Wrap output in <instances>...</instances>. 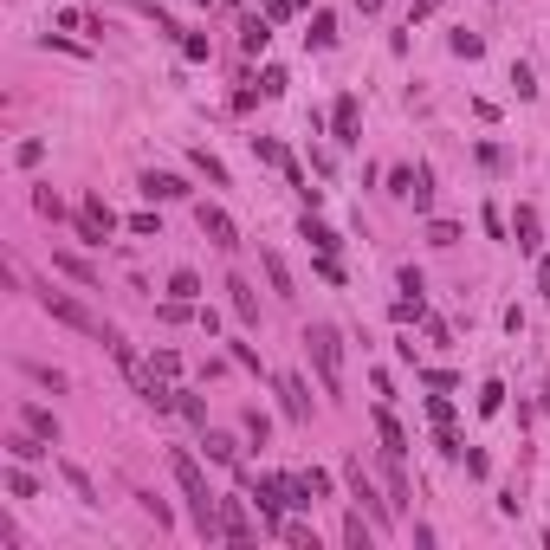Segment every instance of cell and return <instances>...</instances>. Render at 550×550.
<instances>
[{
  "instance_id": "obj_1",
  "label": "cell",
  "mask_w": 550,
  "mask_h": 550,
  "mask_svg": "<svg viewBox=\"0 0 550 550\" xmlns=\"http://www.w3.org/2000/svg\"><path fill=\"white\" fill-rule=\"evenodd\" d=\"M39 311H46V318H59L65 330H85V337H98V343H110V337H123L117 324H104L98 311H85V305H78L72 292H52V285H39Z\"/></svg>"
},
{
  "instance_id": "obj_2",
  "label": "cell",
  "mask_w": 550,
  "mask_h": 550,
  "mask_svg": "<svg viewBox=\"0 0 550 550\" xmlns=\"http://www.w3.org/2000/svg\"><path fill=\"white\" fill-rule=\"evenodd\" d=\"M305 350H311V369H318L324 395H343V337H337V324H305Z\"/></svg>"
},
{
  "instance_id": "obj_3",
  "label": "cell",
  "mask_w": 550,
  "mask_h": 550,
  "mask_svg": "<svg viewBox=\"0 0 550 550\" xmlns=\"http://www.w3.org/2000/svg\"><path fill=\"white\" fill-rule=\"evenodd\" d=\"M195 227L208 233L220 253H233V246H240V227H233V214H227V208H214V201H195Z\"/></svg>"
},
{
  "instance_id": "obj_4",
  "label": "cell",
  "mask_w": 550,
  "mask_h": 550,
  "mask_svg": "<svg viewBox=\"0 0 550 550\" xmlns=\"http://www.w3.org/2000/svg\"><path fill=\"white\" fill-rule=\"evenodd\" d=\"M330 136H337L343 149H356V143H363V104H356L350 91H343V98L330 104Z\"/></svg>"
},
{
  "instance_id": "obj_5",
  "label": "cell",
  "mask_w": 550,
  "mask_h": 550,
  "mask_svg": "<svg viewBox=\"0 0 550 550\" xmlns=\"http://www.w3.org/2000/svg\"><path fill=\"white\" fill-rule=\"evenodd\" d=\"M117 227V214L104 208V195H85V208H78V240H91V246H104V233Z\"/></svg>"
},
{
  "instance_id": "obj_6",
  "label": "cell",
  "mask_w": 550,
  "mask_h": 550,
  "mask_svg": "<svg viewBox=\"0 0 550 550\" xmlns=\"http://www.w3.org/2000/svg\"><path fill=\"white\" fill-rule=\"evenodd\" d=\"M343 479H350V492H356V499H363V512L376 518V525H389V512H395V505H389V499H376V486H369L363 460H350V466H343Z\"/></svg>"
},
{
  "instance_id": "obj_7",
  "label": "cell",
  "mask_w": 550,
  "mask_h": 550,
  "mask_svg": "<svg viewBox=\"0 0 550 550\" xmlns=\"http://www.w3.org/2000/svg\"><path fill=\"white\" fill-rule=\"evenodd\" d=\"M220 538L227 544H253L259 538V525L246 518V499H220Z\"/></svg>"
},
{
  "instance_id": "obj_8",
  "label": "cell",
  "mask_w": 550,
  "mask_h": 550,
  "mask_svg": "<svg viewBox=\"0 0 550 550\" xmlns=\"http://www.w3.org/2000/svg\"><path fill=\"white\" fill-rule=\"evenodd\" d=\"M136 188H143L149 201H188V182H182V175H169V169H143V182H136Z\"/></svg>"
},
{
  "instance_id": "obj_9",
  "label": "cell",
  "mask_w": 550,
  "mask_h": 550,
  "mask_svg": "<svg viewBox=\"0 0 550 550\" xmlns=\"http://www.w3.org/2000/svg\"><path fill=\"white\" fill-rule=\"evenodd\" d=\"M512 240H518V253H544V214H538V208H518Z\"/></svg>"
},
{
  "instance_id": "obj_10",
  "label": "cell",
  "mask_w": 550,
  "mask_h": 550,
  "mask_svg": "<svg viewBox=\"0 0 550 550\" xmlns=\"http://www.w3.org/2000/svg\"><path fill=\"white\" fill-rule=\"evenodd\" d=\"M227 305H233V318H240V324H259V292L246 279H227Z\"/></svg>"
},
{
  "instance_id": "obj_11",
  "label": "cell",
  "mask_w": 550,
  "mask_h": 550,
  "mask_svg": "<svg viewBox=\"0 0 550 550\" xmlns=\"http://www.w3.org/2000/svg\"><path fill=\"white\" fill-rule=\"evenodd\" d=\"M279 402H285V415H292V421H311V395H305V382H298V376H279Z\"/></svg>"
},
{
  "instance_id": "obj_12",
  "label": "cell",
  "mask_w": 550,
  "mask_h": 550,
  "mask_svg": "<svg viewBox=\"0 0 550 550\" xmlns=\"http://www.w3.org/2000/svg\"><path fill=\"white\" fill-rule=\"evenodd\" d=\"M343 544H350V550H369V544H376V518H369V512H350V518H343Z\"/></svg>"
},
{
  "instance_id": "obj_13",
  "label": "cell",
  "mask_w": 550,
  "mask_h": 550,
  "mask_svg": "<svg viewBox=\"0 0 550 550\" xmlns=\"http://www.w3.org/2000/svg\"><path fill=\"white\" fill-rule=\"evenodd\" d=\"M376 440H382V453H408V434H402V421H395L389 408H376Z\"/></svg>"
},
{
  "instance_id": "obj_14",
  "label": "cell",
  "mask_w": 550,
  "mask_h": 550,
  "mask_svg": "<svg viewBox=\"0 0 550 550\" xmlns=\"http://www.w3.org/2000/svg\"><path fill=\"white\" fill-rule=\"evenodd\" d=\"M266 46H272V20L259 13V20H246V26H240V52H266Z\"/></svg>"
},
{
  "instance_id": "obj_15",
  "label": "cell",
  "mask_w": 550,
  "mask_h": 550,
  "mask_svg": "<svg viewBox=\"0 0 550 550\" xmlns=\"http://www.w3.org/2000/svg\"><path fill=\"white\" fill-rule=\"evenodd\" d=\"M298 233H305V240H311V246H318V253H337V246H343V240H337V233H330V227H324V220H311V208H305V220H298Z\"/></svg>"
},
{
  "instance_id": "obj_16",
  "label": "cell",
  "mask_w": 550,
  "mask_h": 550,
  "mask_svg": "<svg viewBox=\"0 0 550 550\" xmlns=\"http://www.w3.org/2000/svg\"><path fill=\"white\" fill-rule=\"evenodd\" d=\"M20 421L33 434H46V440H59V421H52V408H39V402H20Z\"/></svg>"
},
{
  "instance_id": "obj_17",
  "label": "cell",
  "mask_w": 550,
  "mask_h": 550,
  "mask_svg": "<svg viewBox=\"0 0 550 550\" xmlns=\"http://www.w3.org/2000/svg\"><path fill=\"white\" fill-rule=\"evenodd\" d=\"M259 266H266V279H272V292H279V298H292V272H285V259H279V253H272V246H266V253H259Z\"/></svg>"
},
{
  "instance_id": "obj_18",
  "label": "cell",
  "mask_w": 550,
  "mask_h": 550,
  "mask_svg": "<svg viewBox=\"0 0 550 550\" xmlns=\"http://www.w3.org/2000/svg\"><path fill=\"white\" fill-rule=\"evenodd\" d=\"M305 39H311L318 52H330V46H337V20H330V13L318 7V13H311V33H305Z\"/></svg>"
},
{
  "instance_id": "obj_19",
  "label": "cell",
  "mask_w": 550,
  "mask_h": 550,
  "mask_svg": "<svg viewBox=\"0 0 550 550\" xmlns=\"http://www.w3.org/2000/svg\"><path fill=\"white\" fill-rule=\"evenodd\" d=\"M59 473H65V486H72V492H78L85 505H98V486H91V473H85V466H72V460H65Z\"/></svg>"
},
{
  "instance_id": "obj_20",
  "label": "cell",
  "mask_w": 550,
  "mask_h": 550,
  "mask_svg": "<svg viewBox=\"0 0 550 550\" xmlns=\"http://www.w3.org/2000/svg\"><path fill=\"white\" fill-rule=\"evenodd\" d=\"M52 266H59L65 279H78V285H98V272H91V266H85L78 253H52Z\"/></svg>"
},
{
  "instance_id": "obj_21",
  "label": "cell",
  "mask_w": 550,
  "mask_h": 550,
  "mask_svg": "<svg viewBox=\"0 0 550 550\" xmlns=\"http://www.w3.org/2000/svg\"><path fill=\"white\" fill-rule=\"evenodd\" d=\"M33 492L39 486H33V473H26V460H13L7 466V499H33Z\"/></svg>"
},
{
  "instance_id": "obj_22",
  "label": "cell",
  "mask_w": 550,
  "mask_h": 550,
  "mask_svg": "<svg viewBox=\"0 0 550 550\" xmlns=\"http://www.w3.org/2000/svg\"><path fill=\"white\" fill-rule=\"evenodd\" d=\"M169 298H188V305H195V298H201V279H195L188 266H175V272H169Z\"/></svg>"
},
{
  "instance_id": "obj_23",
  "label": "cell",
  "mask_w": 550,
  "mask_h": 550,
  "mask_svg": "<svg viewBox=\"0 0 550 550\" xmlns=\"http://www.w3.org/2000/svg\"><path fill=\"white\" fill-rule=\"evenodd\" d=\"M201 447H208V460H214V466H233V460H240V447H233L227 434H201Z\"/></svg>"
},
{
  "instance_id": "obj_24",
  "label": "cell",
  "mask_w": 550,
  "mask_h": 550,
  "mask_svg": "<svg viewBox=\"0 0 550 550\" xmlns=\"http://www.w3.org/2000/svg\"><path fill=\"white\" fill-rule=\"evenodd\" d=\"M253 156H259V162H272V169H279V175L292 169V156H285V149L272 143V136H253Z\"/></svg>"
},
{
  "instance_id": "obj_25",
  "label": "cell",
  "mask_w": 550,
  "mask_h": 550,
  "mask_svg": "<svg viewBox=\"0 0 550 550\" xmlns=\"http://www.w3.org/2000/svg\"><path fill=\"white\" fill-rule=\"evenodd\" d=\"M240 428H246V440H253V447H266V440H272V421L259 415V408H246V415H240Z\"/></svg>"
},
{
  "instance_id": "obj_26",
  "label": "cell",
  "mask_w": 550,
  "mask_h": 550,
  "mask_svg": "<svg viewBox=\"0 0 550 550\" xmlns=\"http://www.w3.org/2000/svg\"><path fill=\"white\" fill-rule=\"evenodd\" d=\"M175 415H188L195 428H208V408H201V395H188V389H175Z\"/></svg>"
},
{
  "instance_id": "obj_27",
  "label": "cell",
  "mask_w": 550,
  "mask_h": 550,
  "mask_svg": "<svg viewBox=\"0 0 550 550\" xmlns=\"http://www.w3.org/2000/svg\"><path fill=\"white\" fill-rule=\"evenodd\" d=\"M408 201H415V214L434 208V175H428V169H415V195H408Z\"/></svg>"
},
{
  "instance_id": "obj_28",
  "label": "cell",
  "mask_w": 550,
  "mask_h": 550,
  "mask_svg": "<svg viewBox=\"0 0 550 550\" xmlns=\"http://www.w3.org/2000/svg\"><path fill=\"white\" fill-rule=\"evenodd\" d=\"M195 169H201V175H208V182H214V188H227V169H220V156H208V149H195Z\"/></svg>"
},
{
  "instance_id": "obj_29",
  "label": "cell",
  "mask_w": 550,
  "mask_h": 550,
  "mask_svg": "<svg viewBox=\"0 0 550 550\" xmlns=\"http://www.w3.org/2000/svg\"><path fill=\"white\" fill-rule=\"evenodd\" d=\"M33 208H39V214H46V220H65V201H59V195H52V188H33Z\"/></svg>"
},
{
  "instance_id": "obj_30",
  "label": "cell",
  "mask_w": 550,
  "mask_h": 550,
  "mask_svg": "<svg viewBox=\"0 0 550 550\" xmlns=\"http://www.w3.org/2000/svg\"><path fill=\"white\" fill-rule=\"evenodd\" d=\"M428 246H460V227L453 220H428Z\"/></svg>"
},
{
  "instance_id": "obj_31",
  "label": "cell",
  "mask_w": 550,
  "mask_h": 550,
  "mask_svg": "<svg viewBox=\"0 0 550 550\" xmlns=\"http://www.w3.org/2000/svg\"><path fill=\"white\" fill-rule=\"evenodd\" d=\"M298 7H305V0H259V13H266V20H272V26H279V20H292V13H298Z\"/></svg>"
},
{
  "instance_id": "obj_32",
  "label": "cell",
  "mask_w": 550,
  "mask_h": 550,
  "mask_svg": "<svg viewBox=\"0 0 550 550\" xmlns=\"http://www.w3.org/2000/svg\"><path fill=\"white\" fill-rule=\"evenodd\" d=\"M285 85H292V78H285L279 65H266V72H259V91H266V98H285Z\"/></svg>"
},
{
  "instance_id": "obj_33",
  "label": "cell",
  "mask_w": 550,
  "mask_h": 550,
  "mask_svg": "<svg viewBox=\"0 0 550 550\" xmlns=\"http://www.w3.org/2000/svg\"><path fill=\"white\" fill-rule=\"evenodd\" d=\"M447 46H453V52H460V59H479V52H486V39H479V33H453V39H447Z\"/></svg>"
},
{
  "instance_id": "obj_34",
  "label": "cell",
  "mask_w": 550,
  "mask_h": 550,
  "mask_svg": "<svg viewBox=\"0 0 550 550\" xmlns=\"http://www.w3.org/2000/svg\"><path fill=\"white\" fill-rule=\"evenodd\" d=\"M395 318H402V324H421V318H428V305H421V292H408L402 305H395Z\"/></svg>"
},
{
  "instance_id": "obj_35",
  "label": "cell",
  "mask_w": 550,
  "mask_h": 550,
  "mask_svg": "<svg viewBox=\"0 0 550 550\" xmlns=\"http://www.w3.org/2000/svg\"><path fill=\"white\" fill-rule=\"evenodd\" d=\"M428 415H434V428H453V402H447V395H428Z\"/></svg>"
},
{
  "instance_id": "obj_36",
  "label": "cell",
  "mask_w": 550,
  "mask_h": 550,
  "mask_svg": "<svg viewBox=\"0 0 550 550\" xmlns=\"http://www.w3.org/2000/svg\"><path fill=\"white\" fill-rule=\"evenodd\" d=\"M298 479H305L311 499H330V473H324V466H311V473H298Z\"/></svg>"
},
{
  "instance_id": "obj_37",
  "label": "cell",
  "mask_w": 550,
  "mask_h": 550,
  "mask_svg": "<svg viewBox=\"0 0 550 550\" xmlns=\"http://www.w3.org/2000/svg\"><path fill=\"white\" fill-rule=\"evenodd\" d=\"M499 408H505V389H499V382H486V389H479V415H499Z\"/></svg>"
},
{
  "instance_id": "obj_38",
  "label": "cell",
  "mask_w": 550,
  "mask_h": 550,
  "mask_svg": "<svg viewBox=\"0 0 550 550\" xmlns=\"http://www.w3.org/2000/svg\"><path fill=\"white\" fill-rule=\"evenodd\" d=\"M143 512L156 518V525H175V512H169V499H156V492H143Z\"/></svg>"
},
{
  "instance_id": "obj_39",
  "label": "cell",
  "mask_w": 550,
  "mask_h": 550,
  "mask_svg": "<svg viewBox=\"0 0 550 550\" xmlns=\"http://www.w3.org/2000/svg\"><path fill=\"white\" fill-rule=\"evenodd\" d=\"M20 369H26L33 382H46V389H65V376H59V369H46V363H20Z\"/></svg>"
},
{
  "instance_id": "obj_40",
  "label": "cell",
  "mask_w": 550,
  "mask_h": 550,
  "mask_svg": "<svg viewBox=\"0 0 550 550\" xmlns=\"http://www.w3.org/2000/svg\"><path fill=\"white\" fill-rule=\"evenodd\" d=\"M421 382H428V389H440V395H453V389H460V382H453L447 369H421Z\"/></svg>"
},
{
  "instance_id": "obj_41",
  "label": "cell",
  "mask_w": 550,
  "mask_h": 550,
  "mask_svg": "<svg viewBox=\"0 0 550 550\" xmlns=\"http://www.w3.org/2000/svg\"><path fill=\"white\" fill-rule=\"evenodd\" d=\"M182 52H188V59H208L214 46H208V33H182Z\"/></svg>"
},
{
  "instance_id": "obj_42",
  "label": "cell",
  "mask_w": 550,
  "mask_h": 550,
  "mask_svg": "<svg viewBox=\"0 0 550 550\" xmlns=\"http://www.w3.org/2000/svg\"><path fill=\"white\" fill-rule=\"evenodd\" d=\"M39 156H46V143H20V149H13V162H20V169H33Z\"/></svg>"
},
{
  "instance_id": "obj_43",
  "label": "cell",
  "mask_w": 550,
  "mask_h": 550,
  "mask_svg": "<svg viewBox=\"0 0 550 550\" xmlns=\"http://www.w3.org/2000/svg\"><path fill=\"white\" fill-rule=\"evenodd\" d=\"M434 7H440V0H415V7H408V20H428Z\"/></svg>"
},
{
  "instance_id": "obj_44",
  "label": "cell",
  "mask_w": 550,
  "mask_h": 550,
  "mask_svg": "<svg viewBox=\"0 0 550 550\" xmlns=\"http://www.w3.org/2000/svg\"><path fill=\"white\" fill-rule=\"evenodd\" d=\"M538 292H550V259H538Z\"/></svg>"
},
{
  "instance_id": "obj_45",
  "label": "cell",
  "mask_w": 550,
  "mask_h": 550,
  "mask_svg": "<svg viewBox=\"0 0 550 550\" xmlns=\"http://www.w3.org/2000/svg\"><path fill=\"white\" fill-rule=\"evenodd\" d=\"M356 7H363V13H376V7H382V0H356Z\"/></svg>"
},
{
  "instance_id": "obj_46",
  "label": "cell",
  "mask_w": 550,
  "mask_h": 550,
  "mask_svg": "<svg viewBox=\"0 0 550 550\" xmlns=\"http://www.w3.org/2000/svg\"><path fill=\"white\" fill-rule=\"evenodd\" d=\"M201 7H208V0H201Z\"/></svg>"
}]
</instances>
